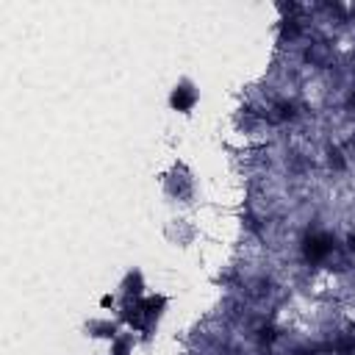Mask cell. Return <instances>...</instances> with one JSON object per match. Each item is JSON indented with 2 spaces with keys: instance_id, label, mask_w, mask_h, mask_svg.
I'll list each match as a JSON object with an SVG mask.
<instances>
[{
  "instance_id": "obj_1",
  "label": "cell",
  "mask_w": 355,
  "mask_h": 355,
  "mask_svg": "<svg viewBox=\"0 0 355 355\" xmlns=\"http://www.w3.org/2000/svg\"><path fill=\"white\" fill-rule=\"evenodd\" d=\"M164 192L178 200V203H189L194 197V178L183 164H175L167 175H164Z\"/></svg>"
},
{
  "instance_id": "obj_2",
  "label": "cell",
  "mask_w": 355,
  "mask_h": 355,
  "mask_svg": "<svg viewBox=\"0 0 355 355\" xmlns=\"http://www.w3.org/2000/svg\"><path fill=\"white\" fill-rule=\"evenodd\" d=\"M194 103H197V92H194V87L192 84H181V87H175V92H172V108H178V111H192L194 108Z\"/></svg>"
}]
</instances>
